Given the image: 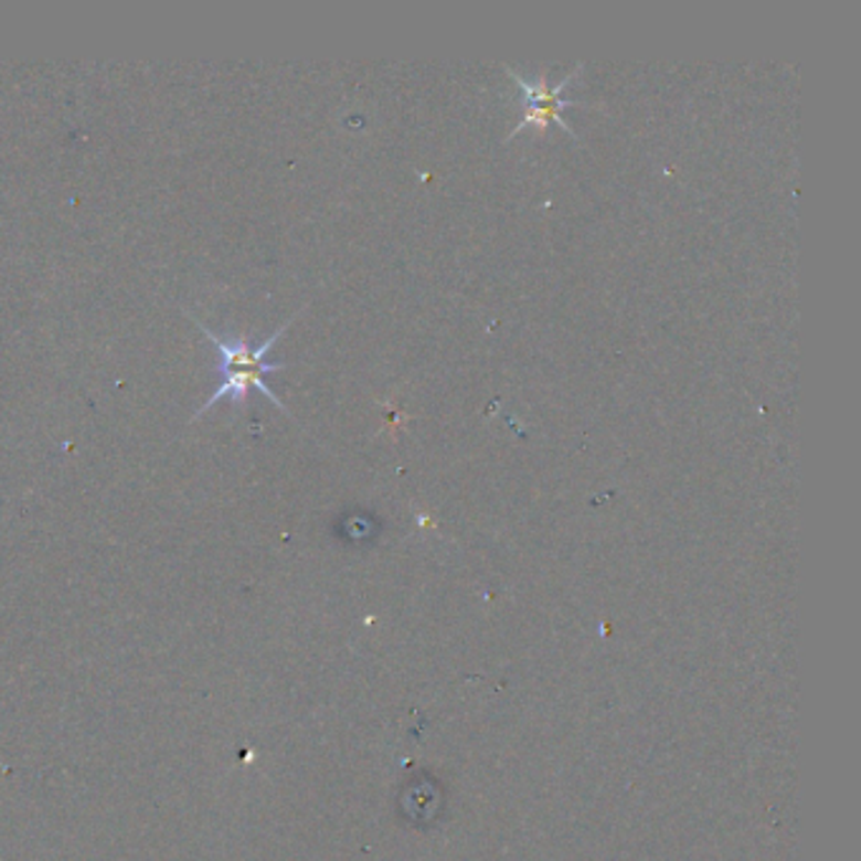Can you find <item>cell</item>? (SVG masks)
<instances>
[{"label":"cell","mask_w":861,"mask_h":861,"mask_svg":"<svg viewBox=\"0 0 861 861\" xmlns=\"http://www.w3.org/2000/svg\"><path fill=\"white\" fill-rule=\"evenodd\" d=\"M296 319V316H291L286 323H280V329H276L270 337H266L263 341H251L248 337H217L215 331L205 329V323L192 319L195 321V327L205 333V337L213 341L215 349H217V390L210 394V400L202 404V407L195 412V417H192V422L200 419L205 412H210L215 407V404H221L223 400H231L235 410H241L245 402H248V394L253 390H258L263 397H268L270 402L276 404V407L280 412H286V404L280 402L276 397V392L270 390V386L266 384V376L270 372H280L286 364H278V362H268V351L274 349L276 341L280 339V333H284L288 329V323H291Z\"/></svg>","instance_id":"obj_1"},{"label":"cell","mask_w":861,"mask_h":861,"mask_svg":"<svg viewBox=\"0 0 861 861\" xmlns=\"http://www.w3.org/2000/svg\"><path fill=\"white\" fill-rule=\"evenodd\" d=\"M506 72L511 74L518 89L525 94L523 121H518V127L511 131V137L508 139H513L518 131H523V129H535L539 135H543V131H546L551 125H559L564 131H568L571 137H578L576 131L566 125L564 117H561V111H564L566 107H574V102L561 99V92H564L566 86L574 82L578 74H582V66H576L574 72H571L564 82H559L556 86H549L546 68H543V72L535 78H525L523 74H518L515 68H511V66H508Z\"/></svg>","instance_id":"obj_2"}]
</instances>
